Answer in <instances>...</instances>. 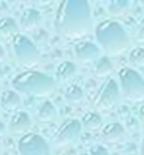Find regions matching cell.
<instances>
[{
  "label": "cell",
  "mask_w": 144,
  "mask_h": 155,
  "mask_svg": "<svg viewBox=\"0 0 144 155\" xmlns=\"http://www.w3.org/2000/svg\"><path fill=\"white\" fill-rule=\"evenodd\" d=\"M55 114H57V109H55V106H54L51 102H48V100L42 102L37 110V118L42 123L52 121L54 118H55Z\"/></svg>",
  "instance_id": "19"
},
{
  "label": "cell",
  "mask_w": 144,
  "mask_h": 155,
  "mask_svg": "<svg viewBox=\"0 0 144 155\" xmlns=\"http://www.w3.org/2000/svg\"><path fill=\"white\" fill-rule=\"evenodd\" d=\"M76 75V65L71 61H62L55 69V79L59 83H66L72 81Z\"/></svg>",
  "instance_id": "13"
},
{
  "label": "cell",
  "mask_w": 144,
  "mask_h": 155,
  "mask_svg": "<svg viewBox=\"0 0 144 155\" xmlns=\"http://www.w3.org/2000/svg\"><path fill=\"white\" fill-rule=\"evenodd\" d=\"M55 28L64 37L78 40L91 33L92 12L86 0H62L55 14Z\"/></svg>",
  "instance_id": "1"
},
{
  "label": "cell",
  "mask_w": 144,
  "mask_h": 155,
  "mask_svg": "<svg viewBox=\"0 0 144 155\" xmlns=\"http://www.w3.org/2000/svg\"><path fill=\"white\" fill-rule=\"evenodd\" d=\"M21 97L14 90H6L0 96V107H3L6 111H14L20 106Z\"/></svg>",
  "instance_id": "15"
},
{
  "label": "cell",
  "mask_w": 144,
  "mask_h": 155,
  "mask_svg": "<svg viewBox=\"0 0 144 155\" xmlns=\"http://www.w3.org/2000/svg\"><path fill=\"white\" fill-rule=\"evenodd\" d=\"M130 8V3L127 0H112L107 3V12L113 17L124 16Z\"/></svg>",
  "instance_id": "20"
},
{
  "label": "cell",
  "mask_w": 144,
  "mask_h": 155,
  "mask_svg": "<svg viewBox=\"0 0 144 155\" xmlns=\"http://www.w3.org/2000/svg\"><path fill=\"white\" fill-rule=\"evenodd\" d=\"M129 61L134 66H143L144 65V48L143 47H136L129 54Z\"/></svg>",
  "instance_id": "21"
},
{
  "label": "cell",
  "mask_w": 144,
  "mask_h": 155,
  "mask_svg": "<svg viewBox=\"0 0 144 155\" xmlns=\"http://www.w3.org/2000/svg\"><path fill=\"white\" fill-rule=\"evenodd\" d=\"M74 52L81 64H91L100 58V48L92 41H78L74 47Z\"/></svg>",
  "instance_id": "9"
},
{
  "label": "cell",
  "mask_w": 144,
  "mask_h": 155,
  "mask_svg": "<svg viewBox=\"0 0 144 155\" xmlns=\"http://www.w3.org/2000/svg\"><path fill=\"white\" fill-rule=\"evenodd\" d=\"M139 117H140V120L144 123V104H141V106H140V110H139Z\"/></svg>",
  "instance_id": "26"
},
{
  "label": "cell",
  "mask_w": 144,
  "mask_h": 155,
  "mask_svg": "<svg viewBox=\"0 0 144 155\" xmlns=\"http://www.w3.org/2000/svg\"><path fill=\"white\" fill-rule=\"evenodd\" d=\"M127 124L130 126L132 130H137V128H139V123H137L136 118H130V120H127Z\"/></svg>",
  "instance_id": "24"
},
{
  "label": "cell",
  "mask_w": 144,
  "mask_h": 155,
  "mask_svg": "<svg viewBox=\"0 0 144 155\" xmlns=\"http://www.w3.org/2000/svg\"><path fill=\"white\" fill-rule=\"evenodd\" d=\"M41 21H42V16L37 8L27 7L24 12L21 13V18L18 25L25 31H34V30H37L41 25Z\"/></svg>",
  "instance_id": "12"
},
{
  "label": "cell",
  "mask_w": 144,
  "mask_h": 155,
  "mask_svg": "<svg viewBox=\"0 0 144 155\" xmlns=\"http://www.w3.org/2000/svg\"><path fill=\"white\" fill-rule=\"evenodd\" d=\"M89 155H110L109 151L106 150V147H103L100 144H95L93 147H91L89 150Z\"/></svg>",
  "instance_id": "22"
},
{
  "label": "cell",
  "mask_w": 144,
  "mask_h": 155,
  "mask_svg": "<svg viewBox=\"0 0 144 155\" xmlns=\"http://www.w3.org/2000/svg\"><path fill=\"white\" fill-rule=\"evenodd\" d=\"M12 48L16 61L21 66L31 68L40 64V59H41L40 51L33 41L24 34H18L14 38H12Z\"/></svg>",
  "instance_id": "4"
},
{
  "label": "cell",
  "mask_w": 144,
  "mask_h": 155,
  "mask_svg": "<svg viewBox=\"0 0 144 155\" xmlns=\"http://www.w3.org/2000/svg\"><path fill=\"white\" fill-rule=\"evenodd\" d=\"M17 151L20 155H52L48 141L37 133L21 135L17 141Z\"/></svg>",
  "instance_id": "7"
},
{
  "label": "cell",
  "mask_w": 144,
  "mask_h": 155,
  "mask_svg": "<svg viewBox=\"0 0 144 155\" xmlns=\"http://www.w3.org/2000/svg\"><path fill=\"white\" fill-rule=\"evenodd\" d=\"M64 97L65 102L71 106H78L83 100V89L76 83H71L66 86L65 92H64Z\"/></svg>",
  "instance_id": "16"
},
{
  "label": "cell",
  "mask_w": 144,
  "mask_h": 155,
  "mask_svg": "<svg viewBox=\"0 0 144 155\" xmlns=\"http://www.w3.org/2000/svg\"><path fill=\"white\" fill-rule=\"evenodd\" d=\"M140 155H144V138H143V143H141V147H140Z\"/></svg>",
  "instance_id": "28"
},
{
  "label": "cell",
  "mask_w": 144,
  "mask_h": 155,
  "mask_svg": "<svg viewBox=\"0 0 144 155\" xmlns=\"http://www.w3.org/2000/svg\"><path fill=\"white\" fill-rule=\"evenodd\" d=\"M4 133H6V126H4L3 123L0 121V137H3Z\"/></svg>",
  "instance_id": "27"
},
{
  "label": "cell",
  "mask_w": 144,
  "mask_h": 155,
  "mask_svg": "<svg viewBox=\"0 0 144 155\" xmlns=\"http://www.w3.org/2000/svg\"><path fill=\"white\" fill-rule=\"evenodd\" d=\"M120 102V87L115 79H106L99 87L93 99V106L96 110L109 111L117 106Z\"/></svg>",
  "instance_id": "6"
},
{
  "label": "cell",
  "mask_w": 144,
  "mask_h": 155,
  "mask_svg": "<svg viewBox=\"0 0 144 155\" xmlns=\"http://www.w3.org/2000/svg\"><path fill=\"white\" fill-rule=\"evenodd\" d=\"M82 134L81 121L76 118H68L61 124L55 135L52 137V144L55 148H66L71 147L79 140Z\"/></svg>",
  "instance_id": "8"
},
{
  "label": "cell",
  "mask_w": 144,
  "mask_h": 155,
  "mask_svg": "<svg viewBox=\"0 0 144 155\" xmlns=\"http://www.w3.org/2000/svg\"><path fill=\"white\" fill-rule=\"evenodd\" d=\"M6 59V51H4V48H3V45L0 44V64Z\"/></svg>",
  "instance_id": "25"
},
{
  "label": "cell",
  "mask_w": 144,
  "mask_h": 155,
  "mask_svg": "<svg viewBox=\"0 0 144 155\" xmlns=\"http://www.w3.org/2000/svg\"><path fill=\"white\" fill-rule=\"evenodd\" d=\"M100 135H102V138L106 143L116 144V143L124 141L126 137H127V133H126V128H124L123 124H120L117 121H112L102 127Z\"/></svg>",
  "instance_id": "11"
},
{
  "label": "cell",
  "mask_w": 144,
  "mask_h": 155,
  "mask_svg": "<svg viewBox=\"0 0 144 155\" xmlns=\"http://www.w3.org/2000/svg\"><path fill=\"white\" fill-rule=\"evenodd\" d=\"M20 34V25L13 17H2L0 18V37L14 38Z\"/></svg>",
  "instance_id": "14"
},
{
  "label": "cell",
  "mask_w": 144,
  "mask_h": 155,
  "mask_svg": "<svg viewBox=\"0 0 144 155\" xmlns=\"http://www.w3.org/2000/svg\"><path fill=\"white\" fill-rule=\"evenodd\" d=\"M119 82L122 92L129 100H144V78L133 68H122L119 71Z\"/></svg>",
  "instance_id": "5"
},
{
  "label": "cell",
  "mask_w": 144,
  "mask_h": 155,
  "mask_svg": "<svg viewBox=\"0 0 144 155\" xmlns=\"http://www.w3.org/2000/svg\"><path fill=\"white\" fill-rule=\"evenodd\" d=\"M13 89L34 97H47L55 90V81L40 71H24L17 74L12 81Z\"/></svg>",
  "instance_id": "3"
},
{
  "label": "cell",
  "mask_w": 144,
  "mask_h": 155,
  "mask_svg": "<svg viewBox=\"0 0 144 155\" xmlns=\"http://www.w3.org/2000/svg\"><path fill=\"white\" fill-rule=\"evenodd\" d=\"M102 124H103L102 116L99 114V113H96V111H88V113L83 114L82 120H81L82 130L85 128V130H88V131L99 130V128L102 127Z\"/></svg>",
  "instance_id": "17"
},
{
  "label": "cell",
  "mask_w": 144,
  "mask_h": 155,
  "mask_svg": "<svg viewBox=\"0 0 144 155\" xmlns=\"http://www.w3.org/2000/svg\"><path fill=\"white\" fill-rule=\"evenodd\" d=\"M31 127V117L27 111H16L14 114L10 117L7 130L13 135H24Z\"/></svg>",
  "instance_id": "10"
},
{
  "label": "cell",
  "mask_w": 144,
  "mask_h": 155,
  "mask_svg": "<svg viewBox=\"0 0 144 155\" xmlns=\"http://www.w3.org/2000/svg\"><path fill=\"white\" fill-rule=\"evenodd\" d=\"M136 40L139 42H144V18L140 21V24L137 25L136 30Z\"/></svg>",
  "instance_id": "23"
},
{
  "label": "cell",
  "mask_w": 144,
  "mask_h": 155,
  "mask_svg": "<svg viewBox=\"0 0 144 155\" xmlns=\"http://www.w3.org/2000/svg\"><path fill=\"white\" fill-rule=\"evenodd\" d=\"M98 44L109 55H120L130 47V37L123 25L115 20H103L95 28Z\"/></svg>",
  "instance_id": "2"
},
{
  "label": "cell",
  "mask_w": 144,
  "mask_h": 155,
  "mask_svg": "<svg viewBox=\"0 0 144 155\" xmlns=\"http://www.w3.org/2000/svg\"><path fill=\"white\" fill-rule=\"evenodd\" d=\"M113 71V64H112L109 57H100L98 61H95L93 65V74L98 78H107Z\"/></svg>",
  "instance_id": "18"
}]
</instances>
